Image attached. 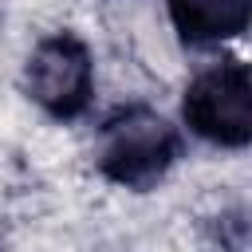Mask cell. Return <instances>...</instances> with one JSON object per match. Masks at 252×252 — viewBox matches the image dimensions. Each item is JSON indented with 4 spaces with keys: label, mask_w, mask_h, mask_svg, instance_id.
<instances>
[{
    "label": "cell",
    "mask_w": 252,
    "mask_h": 252,
    "mask_svg": "<svg viewBox=\"0 0 252 252\" xmlns=\"http://www.w3.org/2000/svg\"><path fill=\"white\" fill-rule=\"evenodd\" d=\"M181 126H173L150 102L114 106L94 130V169L102 181L150 193L181 161Z\"/></svg>",
    "instance_id": "cell-1"
},
{
    "label": "cell",
    "mask_w": 252,
    "mask_h": 252,
    "mask_svg": "<svg viewBox=\"0 0 252 252\" xmlns=\"http://www.w3.org/2000/svg\"><path fill=\"white\" fill-rule=\"evenodd\" d=\"M181 130L217 150H248L252 142V79L248 63L224 55L201 67L181 91Z\"/></svg>",
    "instance_id": "cell-2"
},
{
    "label": "cell",
    "mask_w": 252,
    "mask_h": 252,
    "mask_svg": "<svg viewBox=\"0 0 252 252\" xmlns=\"http://www.w3.org/2000/svg\"><path fill=\"white\" fill-rule=\"evenodd\" d=\"M20 87L51 122H79L91 110L98 87L91 43L71 28L39 35L24 59Z\"/></svg>",
    "instance_id": "cell-3"
},
{
    "label": "cell",
    "mask_w": 252,
    "mask_h": 252,
    "mask_svg": "<svg viewBox=\"0 0 252 252\" xmlns=\"http://www.w3.org/2000/svg\"><path fill=\"white\" fill-rule=\"evenodd\" d=\"M165 16L185 47L209 51L248 32L252 0H165Z\"/></svg>",
    "instance_id": "cell-4"
}]
</instances>
